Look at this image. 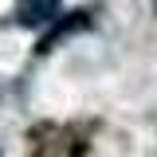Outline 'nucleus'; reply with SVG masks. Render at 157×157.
Wrapping results in <instances>:
<instances>
[{"instance_id":"1","label":"nucleus","mask_w":157,"mask_h":157,"mask_svg":"<svg viewBox=\"0 0 157 157\" xmlns=\"http://www.w3.org/2000/svg\"><path fill=\"white\" fill-rule=\"evenodd\" d=\"M63 0H16V24L20 28H43L59 16Z\"/></svg>"}]
</instances>
